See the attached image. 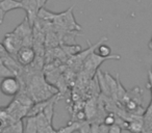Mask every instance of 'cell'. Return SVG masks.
<instances>
[{
    "label": "cell",
    "mask_w": 152,
    "mask_h": 133,
    "mask_svg": "<svg viewBox=\"0 0 152 133\" xmlns=\"http://www.w3.org/2000/svg\"><path fill=\"white\" fill-rule=\"evenodd\" d=\"M39 127L37 123L36 116H27L26 118V125L23 133H38Z\"/></svg>",
    "instance_id": "obj_12"
},
{
    "label": "cell",
    "mask_w": 152,
    "mask_h": 133,
    "mask_svg": "<svg viewBox=\"0 0 152 133\" xmlns=\"http://www.w3.org/2000/svg\"><path fill=\"white\" fill-rule=\"evenodd\" d=\"M94 52H95L96 54L102 56V57L112 56V54H110V53H112V49H110V47L107 46V45H105V44H102V43L96 47V49L94 50Z\"/></svg>",
    "instance_id": "obj_15"
},
{
    "label": "cell",
    "mask_w": 152,
    "mask_h": 133,
    "mask_svg": "<svg viewBox=\"0 0 152 133\" xmlns=\"http://www.w3.org/2000/svg\"><path fill=\"white\" fill-rule=\"evenodd\" d=\"M0 7L5 12L9 13L14 9H22V1L19 0H1L0 1Z\"/></svg>",
    "instance_id": "obj_8"
},
{
    "label": "cell",
    "mask_w": 152,
    "mask_h": 133,
    "mask_svg": "<svg viewBox=\"0 0 152 133\" xmlns=\"http://www.w3.org/2000/svg\"><path fill=\"white\" fill-rule=\"evenodd\" d=\"M21 91V81L17 76L2 78L0 82V92L7 97L17 96Z\"/></svg>",
    "instance_id": "obj_2"
},
{
    "label": "cell",
    "mask_w": 152,
    "mask_h": 133,
    "mask_svg": "<svg viewBox=\"0 0 152 133\" xmlns=\"http://www.w3.org/2000/svg\"><path fill=\"white\" fill-rule=\"evenodd\" d=\"M22 1V9H25L26 18L31 26L34 25L37 19H38V14L40 11V7L37 2V0H21Z\"/></svg>",
    "instance_id": "obj_6"
},
{
    "label": "cell",
    "mask_w": 152,
    "mask_h": 133,
    "mask_svg": "<svg viewBox=\"0 0 152 133\" xmlns=\"http://www.w3.org/2000/svg\"><path fill=\"white\" fill-rule=\"evenodd\" d=\"M7 54H9V52H7V49H5L4 45H3V44H1V43H0V57H1V58H2V57L7 56Z\"/></svg>",
    "instance_id": "obj_21"
},
{
    "label": "cell",
    "mask_w": 152,
    "mask_h": 133,
    "mask_svg": "<svg viewBox=\"0 0 152 133\" xmlns=\"http://www.w3.org/2000/svg\"><path fill=\"white\" fill-rule=\"evenodd\" d=\"M127 131L130 133H143L144 132V118H139L129 121L127 125Z\"/></svg>",
    "instance_id": "obj_7"
},
{
    "label": "cell",
    "mask_w": 152,
    "mask_h": 133,
    "mask_svg": "<svg viewBox=\"0 0 152 133\" xmlns=\"http://www.w3.org/2000/svg\"><path fill=\"white\" fill-rule=\"evenodd\" d=\"M97 78H98V83H99V89H101L102 94L105 97L112 98V94H110V89L108 87V84L106 82V79L104 74H102L101 71H97Z\"/></svg>",
    "instance_id": "obj_9"
},
{
    "label": "cell",
    "mask_w": 152,
    "mask_h": 133,
    "mask_svg": "<svg viewBox=\"0 0 152 133\" xmlns=\"http://www.w3.org/2000/svg\"><path fill=\"white\" fill-rule=\"evenodd\" d=\"M83 122H78V121H73L69 122L68 125L64 127H61L58 130H56L57 133H73L75 131H79L80 127L83 126Z\"/></svg>",
    "instance_id": "obj_10"
},
{
    "label": "cell",
    "mask_w": 152,
    "mask_h": 133,
    "mask_svg": "<svg viewBox=\"0 0 152 133\" xmlns=\"http://www.w3.org/2000/svg\"><path fill=\"white\" fill-rule=\"evenodd\" d=\"M15 56L22 67H26L36 60V50L30 46H22Z\"/></svg>",
    "instance_id": "obj_4"
},
{
    "label": "cell",
    "mask_w": 152,
    "mask_h": 133,
    "mask_svg": "<svg viewBox=\"0 0 152 133\" xmlns=\"http://www.w3.org/2000/svg\"><path fill=\"white\" fill-rule=\"evenodd\" d=\"M57 14L56 13H52V12L48 11L46 9L45 7H42V9L39 11L38 14V18L43 21H46V22H53L56 18Z\"/></svg>",
    "instance_id": "obj_14"
},
{
    "label": "cell",
    "mask_w": 152,
    "mask_h": 133,
    "mask_svg": "<svg viewBox=\"0 0 152 133\" xmlns=\"http://www.w3.org/2000/svg\"><path fill=\"white\" fill-rule=\"evenodd\" d=\"M122 127L118 124H114L112 126H110L108 128V133H122Z\"/></svg>",
    "instance_id": "obj_18"
},
{
    "label": "cell",
    "mask_w": 152,
    "mask_h": 133,
    "mask_svg": "<svg viewBox=\"0 0 152 133\" xmlns=\"http://www.w3.org/2000/svg\"><path fill=\"white\" fill-rule=\"evenodd\" d=\"M11 76H17L13 70L5 65L4 63H0V77L1 78H5V77H11Z\"/></svg>",
    "instance_id": "obj_16"
},
{
    "label": "cell",
    "mask_w": 152,
    "mask_h": 133,
    "mask_svg": "<svg viewBox=\"0 0 152 133\" xmlns=\"http://www.w3.org/2000/svg\"><path fill=\"white\" fill-rule=\"evenodd\" d=\"M73 9L74 7H71L68 9L66 12L57 14L56 18L53 21L55 25H58L59 28L64 30H68V31H75V30H81V27L77 24L75 21V18L73 16Z\"/></svg>",
    "instance_id": "obj_1"
},
{
    "label": "cell",
    "mask_w": 152,
    "mask_h": 133,
    "mask_svg": "<svg viewBox=\"0 0 152 133\" xmlns=\"http://www.w3.org/2000/svg\"><path fill=\"white\" fill-rule=\"evenodd\" d=\"M100 123L92 122L91 123V133H99Z\"/></svg>",
    "instance_id": "obj_20"
},
{
    "label": "cell",
    "mask_w": 152,
    "mask_h": 133,
    "mask_svg": "<svg viewBox=\"0 0 152 133\" xmlns=\"http://www.w3.org/2000/svg\"><path fill=\"white\" fill-rule=\"evenodd\" d=\"M5 12L3 11L1 7H0V25H2L3 21H4V17H5Z\"/></svg>",
    "instance_id": "obj_22"
},
{
    "label": "cell",
    "mask_w": 152,
    "mask_h": 133,
    "mask_svg": "<svg viewBox=\"0 0 152 133\" xmlns=\"http://www.w3.org/2000/svg\"><path fill=\"white\" fill-rule=\"evenodd\" d=\"M58 101V97H54L52 99V101L44 108L43 110V113L45 114V116L47 118V120L49 121L50 124H52V120H53V116H54V104L55 102Z\"/></svg>",
    "instance_id": "obj_13"
},
{
    "label": "cell",
    "mask_w": 152,
    "mask_h": 133,
    "mask_svg": "<svg viewBox=\"0 0 152 133\" xmlns=\"http://www.w3.org/2000/svg\"><path fill=\"white\" fill-rule=\"evenodd\" d=\"M116 116L117 114L114 113V112H110V113L106 114L103 118V123L107 126H112V125L116 124Z\"/></svg>",
    "instance_id": "obj_17"
},
{
    "label": "cell",
    "mask_w": 152,
    "mask_h": 133,
    "mask_svg": "<svg viewBox=\"0 0 152 133\" xmlns=\"http://www.w3.org/2000/svg\"><path fill=\"white\" fill-rule=\"evenodd\" d=\"M76 116V120L75 121H78V122H85L86 120H87V116H86V112L85 110H79V111H77L75 113Z\"/></svg>",
    "instance_id": "obj_19"
},
{
    "label": "cell",
    "mask_w": 152,
    "mask_h": 133,
    "mask_svg": "<svg viewBox=\"0 0 152 133\" xmlns=\"http://www.w3.org/2000/svg\"><path fill=\"white\" fill-rule=\"evenodd\" d=\"M148 46H149L150 50H152V38H151V40H150V42H149V44H148Z\"/></svg>",
    "instance_id": "obj_23"
},
{
    "label": "cell",
    "mask_w": 152,
    "mask_h": 133,
    "mask_svg": "<svg viewBox=\"0 0 152 133\" xmlns=\"http://www.w3.org/2000/svg\"><path fill=\"white\" fill-rule=\"evenodd\" d=\"M3 45H4L5 49L11 55H16L20 48L23 46V40L18 33L15 31L7 33L3 39Z\"/></svg>",
    "instance_id": "obj_3"
},
{
    "label": "cell",
    "mask_w": 152,
    "mask_h": 133,
    "mask_svg": "<svg viewBox=\"0 0 152 133\" xmlns=\"http://www.w3.org/2000/svg\"><path fill=\"white\" fill-rule=\"evenodd\" d=\"M108 59H117V60H120L121 56L120 55H112L110 57H102L100 55L96 54L95 52H92L89 55L87 59L85 61V67L88 71H96L98 69L100 65H101L103 61L108 60Z\"/></svg>",
    "instance_id": "obj_5"
},
{
    "label": "cell",
    "mask_w": 152,
    "mask_h": 133,
    "mask_svg": "<svg viewBox=\"0 0 152 133\" xmlns=\"http://www.w3.org/2000/svg\"><path fill=\"white\" fill-rule=\"evenodd\" d=\"M97 109H98V106L97 103L94 99H91L87 104H86V107H85V112H86V116H87V120H93L94 116H96L97 113Z\"/></svg>",
    "instance_id": "obj_11"
}]
</instances>
